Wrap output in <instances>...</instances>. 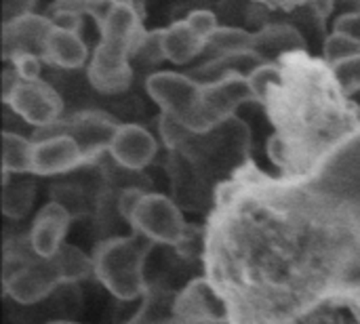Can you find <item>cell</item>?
<instances>
[{
    "mask_svg": "<svg viewBox=\"0 0 360 324\" xmlns=\"http://www.w3.org/2000/svg\"><path fill=\"white\" fill-rule=\"evenodd\" d=\"M308 40L306 36L291 23H270L264 25L253 34V44L251 48L259 53L266 61H278L289 51H300L306 48Z\"/></svg>",
    "mask_w": 360,
    "mask_h": 324,
    "instance_id": "obj_18",
    "label": "cell"
},
{
    "mask_svg": "<svg viewBox=\"0 0 360 324\" xmlns=\"http://www.w3.org/2000/svg\"><path fill=\"white\" fill-rule=\"evenodd\" d=\"M333 72H335V78L340 80L342 89L352 97L360 93V53L359 55H352V57H346V59H340L335 63H331Z\"/></svg>",
    "mask_w": 360,
    "mask_h": 324,
    "instance_id": "obj_26",
    "label": "cell"
},
{
    "mask_svg": "<svg viewBox=\"0 0 360 324\" xmlns=\"http://www.w3.org/2000/svg\"><path fill=\"white\" fill-rule=\"evenodd\" d=\"M108 154L122 169L139 173L156 158L158 143L148 129L139 124H120L110 141Z\"/></svg>",
    "mask_w": 360,
    "mask_h": 324,
    "instance_id": "obj_14",
    "label": "cell"
},
{
    "mask_svg": "<svg viewBox=\"0 0 360 324\" xmlns=\"http://www.w3.org/2000/svg\"><path fill=\"white\" fill-rule=\"evenodd\" d=\"M70 221H72V211L61 200L46 202L36 215L27 234L32 249L40 257H53L63 245V236L70 228Z\"/></svg>",
    "mask_w": 360,
    "mask_h": 324,
    "instance_id": "obj_15",
    "label": "cell"
},
{
    "mask_svg": "<svg viewBox=\"0 0 360 324\" xmlns=\"http://www.w3.org/2000/svg\"><path fill=\"white\" fill-rule=\"evenodd\" d=\"M51 21H53V25H59V27H65L72 32H80L84 25L82 11H72V8H53Z\"/></svg>",
    "mask_w": 360,
    "mask_h": 324,
    "instance_id": "obj_29",
    "label": "cell"
},
{
    "mask_svg": "<svg viewBox=\"0 0 360 324\" xmlns=\"http://www.w3.org/2000/svg\"><path fill=\"white\" fill-rule=\"evenodd\" d=\"M59 285H63L55 257H40L30 238L17 245V251L6 245L4 253V293L17 304L30 306L49 297Z\"/></svg>",
    "mask_w": 360,
    "mask_h": 324,
    "instance_id": "obj_6",
    "label": "cell"
},
{
    "mask_svg": "<svg viewBox=\"0 0 360 324\" xmlns=\"http://www.w3.org/2000/svg\"><path fill=\"white\" fill-rule=\"evenodd\" d=\"M86 6H89V11H91V6H99V4H105L108 0H82Z\"/></svg>",
    "mask_w": 360,
    "mask_h": 324,
    "instance_id": "obj_34",
    "label": "cell"
},
{
    "mask_svg": "<svg viewBox=\"0 0 360 324\" xmlns=\"http://www.w3.org/2000/svg\"><path fill=\"white\" fill-rule=\"evenodd\" d=\"M129 226L133 228V232L148 236L152 242L173 249H177L188 234L184 209L173 200V196L154 192L141 194L129 217Z\"/></svg>",
    "mask_w": 360,
    "mask_h": 324,
    "instance_id": "obj_8",
    "label": "cell"
},
{
    "mask_svg": "<svg viewBox=\"0 0 360 324\" xmlns=\"http://www.w3.org/2000/svg\"><path fill=\"white\" fill-rule=\"evenodd\" d=\"M131 2H133V6L139 11V15L146 17V0H131Z\"/></svg>",
    "mask_w": 360,
    "mask_h": 324,
    "instance_id": "obj_33",
    "label": "cell"
},
{
    "mask_svg": "<svg viewBox=\"0 0 360 324\" xmlns=\"http://www.w3.org/2000/svg\"><path fill=\"white\" fill-rule=\"evenodd\" d=\"M32 152L34 141L13 131L2 133V171H8L13 175L32 173Z\"/></svg>",
    "mask_w": 360,
    "mask_h": 324,
    "instance_id": "obj_21",
    "label": "cell"
},
{
    "mask_svg": "<svg viewBox=\"0 0 360 324\" xmlns=\"http://www.w3.org/2000/svg\"><path fill=\"white\" fill-rule=\"evenodd\" d=\"M8 171H2V213L8 219H21L30 213L36 186L32 179H15L11 181Z\"/></svg>",
    "mask_w": 360,
    "mask_h": 324,
    "instance_id": "obj_20",
    "label": "cell"
},
{
    "mask_svg": "<svg viewBox=\"0 0 360 324\" xmlns=\"http://www.w3.org/2000/svg\"><path fill=\"white\" fill-rule=\"evenodd\" d=\"M53 257H55V261L59 266L63 283H68V285L78 283V280L86 278L89 274H93V259H89L84 255V251H80L74 245L63 242L61 249Z\"/></svg>",
    "mask_w": 360,
    "mask_h": 324,
    "instance_id": "obj_24",
    "label": "cell"
},
{
    "mask_svg": "<svg viewBox=\"0 0 360 324\" xmlns=\"http://www.w3.org/2000/svg\"><path fill=\"white\" fill-rule=\"evenodd\" d=\"M51 27H53L51 17H42L34 13L23 15L11 23H4V32H2L4 59L11 61L15 55H21V53H36L42 57L44 40Z\"/></svg>",
    "mask_w": 360,
    "mask_h": 324,
    "instance_id": "obj_16",
    "label": "cell"
},
{
    "mask_svg": "<svg viewBox=\"0 0 360 324\" xmlns=\"http://www.w3.org/2000/svg\"><path fill=\"white\" fill-rule=\"evenodd\" d=\"M268 11H274V13H287V11H295L300 6H304L308 0H251Z\"/></svg>",
    "mask_w": 360,
    "mask_h": 324,
    "instance_id": "obj_32",
    "label": "cell"
},
{
    "mask_svg": "<svg viewBox=\"0 0 360 324\" xmlns=\"http://www.w3.org/2000/svg\"><path fill=\"white\" fill-rule=\"evenodd\" d=\"M202 93H205L209 116L213 118L215 124L236 116V110L240 105L249 101H257L249 84V78L240 72H232L217 80L202 82Z\"/></svg>",
    "mask_w": 360,
    "mask_h": 324,
    "instance_id": "obj_13",
    "label": "cell"
},
{
    "mask_svg": "<svg viewBox=\"0 0 360 324\" xmlns=\"http://www.w3.org/2000/svg\"><path fill=\"white\" fill-rule=\"evenodd\" d=\"M36 6V0H2L4 23H11L23 15H30Z\"/></svg>",
    "mask_w": 360,
    "mask_h": 324,
    "instance_id": "obj_31",
    "label": "cell"
},
{
    "mask_svg": "<svg viewBox=\"0 0 360 324\" xmlns=\"http://www.w3.org/2000/svg\"><path fill=\"white\" fill-rule=\"evenodd\" d=\"M175 297L177 295H173V293H169L156 285H152V287L148 285L141 310L133 316V323H167V320H173Z\"/></svg>",
    "mask_w": 360,
    "mask_h": 324,
    "instance_id": "obj_22",
    "label": "cell"
},
{
    "mask_svg": "<svg viewBox=\"0 0 360 324\" xmlns=\"http://www.w3.org/2000/svg\"><path fill=\"white\" fill-rule=\"evenodd\" d=\"M82 164H89L86 154L82 145L68 133H55L34 141V152H32L34 175L40 177L61 175Z\"/></svg>",
    "mask_w": 360,
    "mask_h": 324,
    "instance_id": "obj_12",
    "label": "cell"
},
{
    "mask_svg": "<svg viewBox=\"0 0 360 324\" xmlns=\"http://www.w3.org/2000/svg\"><path fill=\"white\" fill-rule=\"evenodd\" d=\"M160 135L171 196L188 213L209 215L221 186L251 162V129L236 116L207 131H192L162 114Z\"/></svg>",
    "mask_w": 360,
    "mask_h": 324,
    "instance_id": "obj_3",
    "label": "cell"
},
{
    "mask_svg": "<svg viewBox=\"0 0 360 324\" xmlns=\"http://www.w3.org/2000/svg\"><path fill=\"white\" fill-rule=\"evenodd\" d=\"M173 320L177 323H230V310L224 295L209 276L190 280L175 297Z\"/></svg>",
    "mask_w": 360,
    "mask_h": 324,
    "instance_id": "obj_10",
    "label": "cell"
},
{
    "mask_svg": "<svg viewBox=\"0 0 360 324\" xmlns=\"http://www.w3.org/2000/svg\"><path fill=\"white\" fill-rule=\"evenodd\" d=\"M247 78H249V84L253 89L255 99L262 103L270 91V86L281 80V63L278 61H264Z\"/></svg>",
    "mask_w": 360,
    "mask_h": 324,
    "instance_id": "obj_25",
    "label": "cell"
},
{
    "mask_svg": "<svg viewBox=\"0 0 360 324\" xmlns=\"http://www.w3.org/2000/svg\"><path fill=\"white\" fill-rule=\"evenodd\" d=\"M146 91L162 114L173 116L184 127L192 131H207L215 127L205 103L202 82L194 76H184L177 72H156L148 76Z\"/></svg>",
    "mask_w": 360,
    "mask_h": 324,
    "instance_id": "obj_7",
    "label": "cell"
},
{
    "mask_svg": "<svg viewBox=\"0 0 360 324\" xmlns=\"http://www.w3.org/2000/svg\"><path fill=\"white\" fill-rule=\"evenodd\" d=\"M13 63V70L17 72L19 78L23 80H36L40 78V72H42V57L36 55V53H21V55H15L11 59Z\"/></svg>",
    "mask_w": 360,
    "mask_h": 324,
    "instance_id": "obj_28",
    "label": "cell"
},
{
    "mask_svg": "<svg viewBox=\"0 0 360 324\" xmlns=\"http://www.w3.org/2000/svg\"><path fill=\"white\" fill-rule=\"evenodd\" d=\"M253 44V34L243 30V27H236V25H219L202 53L207 51H213V57H219V55H228V53H236V51H249Z\"/></svg>",
    "mask_w": 360,
    "mask_h": 324,
    "instance_id": "obj_23",
    "label": "cell"
},
{
    "mask_svg": "<svg viewBox=\"0 0 360 324\" xmlns=\"http://www.w3.org/2000/svg\"><path fill=\"white\" fill-rule=\"evenodd\" d=\"M281 80L262 101L274 135L268 156L278 175L295 177L312 171L340 141L360 129V105L342 89L331 63L308 48L278 57Z\"/></svg>",
    "mask_w": 360,
    "mask_h": 324,
    "instance_id": "obj_2",
    "label": "cell"
},
{
    "mask_svg": "<svg viewBox=\"0 0 360 324\" xmlns=\"http://www.w3.org/2000/svg\"><path fill=\"white\" fill-rule=\"evenodd\" d=\"M120 124H116L108 114L101 112H78L68 118H59L55 124L40 129V133H68L72 135L84 150L86 160L95 162L103 152H108L110 141Z\"/></svg>",
    "mask_w": 360,
    "mask_h": 324,
    "instance_id": "obj_11",
    "label": "cell"
},
{
    "mask_svg": "<svg viewBox=\"0 0 360 324\" xmlns=\"http://www.w3.org/2000/svg\"><path fill=\"white\" fill-rule=\"evenodd\" d=\"M160 44H162L165 59H169L171 63L184 65V63L194 61L198 55H202L207 40L186 19H181L160 30Z\"/></svg>",
    "mask_w": 360,
    "mask_h": 324,
    "instance_id": "obj_19",
    "label": "cell"
},
{
    "mask_svg": "<svg viewBox=\"0 0 360 324\" xmlns=\"http://www.w3.org/2000/svg\"><path fill=\"white\" fill-rule=\"evenodd\" d=\"M333 32H340V34H346L354 40L360 42V8L359 11H352V13H344L335 19L333 23Z\"/></svg>",
    "mask_w": 360,
    "mask_h": 324,
    "instance_id": "obj_30",
    "label": "cell"
},
{
    "mask_svg": "<svg viewBox=\"0 0 360 324\" xmlns=\"http://www.w3.org/2000/svg\"><path fill=\"white\" fill-rule=\"evenodd\" d=\"M143 17L131 0H112L101 25L99 42L93 51L86 78L103 95H118L133 82L131 55H137L146 38Z\"/></svg>",
    "mask_w": 360,
    "mask_h": 324,
    "instance_id": "obj_4",
    "label": "cell"
},
{
    "mask_svg": "<svg viewBox=\"0 0 360 324\" xmlns=\"http://www.w3.org/2000/svg\"><path fill=\"white\" fill-rule=\"evenodd\" d=\"M89 59V46L80 38V32H72L59 25H53L46 34L42 61L61 70H78Z\"/></svg>",
    "mask_w": 360,
    "mask_h": 324,
    "instance_id": "obj_17",
    "label": "cell"
},
{
    "mask_svg": "<svg viewBox=\"0 0 360 324\" xmlns=\"http://www.w3.org/2000/svg\"><path fill=\"white\" fill-rule=\"evenodd\" d=\"M202 268L230 323L360 320V129L304 175L245 164L207 215Z\"/></svg>",
    "mask_w": 360,
    "mask_h": 324,
    "instance_id": "obj_1",
    "label": "cell"
},
{
    "mask_svg": "<svg viewBox=\"0 0 360 324\" xmlns=\"http://www.w3.org/2000/svg\"><path fill=\"white\" fill-rule=\"evenodd\" d=\"M152 245L154 242L139 232L108 238L99 242L93 253V274L116 299H139L148 291L143 268Z\"/></svg>",
    "mask_w": 360,
    "mask_h": 324,
    "instance_id": "obj_5",
    "label": "cell"
},
{
    "mask_svg": "<svg viewBox=\"0 0 360 324\" xmlns=\"http://www.w3.org/2000/svg\"><path fill=\"white\" fill-rule=\"evenodd\" d=\"M360 53V42L346 36V34H340V32H333L325 44H323V57L329 61V63H335L340 59H346V57H352V55H359Z\"/></svg>",
    "mask_w": 360,
    "mask_h": 324,
    "instance_id": "obj_27",
    "label": "cell"
},
{
    "mask_svg": "<svg viewBox=\"0 0 360 324\" xmlns=\"http://www.w3.org/2000/svg\"><path fill=\"white\" fill-rule=\"evenodd\" d=\"M4 103L27 124L46 129L55 124L63 114L61 95L42 78L23 80L17 78L15 84L4 93Z\"/></svg>",
    "mask_w": 360,
    "mask_h": 324,
    "instance_id": "obj_9",
    "label": "cell"
}]
</instances>
